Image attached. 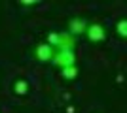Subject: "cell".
<instances>
[{"label":"cell","instance_id":"obj_1","mask_svg":"<svg viewBox=\"0 0 127 113\" xmlns=\"http://www.w3.org/2000/svg\"><path fill=\"white\" fill-rule=\"evenodd\" d=\"M55 51L57 49L51 47L48 42H42V43H36V47L32 49V57L38 62H51L53 57H55Z\"/></svg>","mask_w":127,"mask_h":113},{"label":"cell","instance_id":"obj_2","mask_svg":"<svg viewBox=\"0 0 127 113\" xmlns=\"http://www.w3.org/2000/svg\"><path fill=\"white\" fill-rule=\"evenodd\" d=\"M51 62L63 70L66 66H74L76 64V55H74V51H55V57H53Z\"/></svg>","mask_w":127,"mask_h":113},{"label":"cell","instance_id":"obj_3","mask_svg":"<svg viewBox=\"0 0 127 113\" xmlns=\"http://www.w3.org/2000/svg\"><path fill=\"white\" fill-rule=\"evenodd\" d=\"M85 36H87V40L91 43H101V42H104V38H106V30L101 23H91L89 27H87Z\"/></svg>","mask_w":127,"mask_h":113},{"label":"cell","instance_id":"obj_4","mask_svg":"<svg viewBox=\"0 0 127 113\" xmlns=\"http://www.w3.org/2000/svg\"><path fill=\"white\" fill-rule=\"evenodd\" d=\"M87 27H89V23L85 21L84 17H72L66 23V32H70L72 36H80V34L87 32Z\"/></svg>","mask_w":127,"mask_h":113},{"label":"cell","instance_id":"obj_5","mask_svg":"<svg viewBox=\"0 0 127 113\" xmlns=\"http://www.w3.org/2000/svg\"><path fill=\"white\" fill-rule=\"evenodd\" d=\"M76 47V36L70 32H59V42H57V51H74Z\"/></svg>","mask_w":127,"mask_h":113},{"label":"cell","instance_id":"obj_6","mask_svg":"<svg viewBox=\"0 0 127 113\" xmlns=\"http://www.w3.org/2000/svg\"><path fill=\"white\" fill-rule=\"evenodd\" d=\"M80 75V70H78V66H66V68H63L61 70V77H63L64 81H74L76 77Z\"/></svg>","mask_w":127,"mask_h":113},{"label":"cell","instance_id":"obj_7","mask_svg":"<svg viewBox=\"0 0 127 113\" xmlns=\"http://www.w3.org/2000/svg\"><path fill=\"white\" fill-rule=\"evenodd\" d=\"M13 92H15L17 96L27 94V92H29V81H25V79H15V83H13Z\"/></svg>","mask_w":127,"mask_h":113},{"label":"cell","instance_id":"obj_8","mask_svg":"<svg viewBox=\"0 0 127 113\" xmlns=\"http://www.w3.org/2000/svg\"><path fill=\"white\" fill-rule=\"evenodd\" d=\"M116 30L122 38H127V19H122V21L116 25Z\"/></svg>","mask_w":127,"mask_h":113},{"label":"cell","instance_id":"obj_9","mask_svg":"<svg viewBox=\"0 0 127 113\" xmlns=\"http://www.w3.org/2000/svg\"><path fill=\"white\" fill-rule=\"evenodd\" d=\"M46 42L51 45V47H55L57 49V42H59V32H49L48 34V38H46Z\"/></svg>","mask_w":127,"mask_h":113},{"label":"cell","instance_id":"obj_10","mask_svg":"<svg viewBox=\"0 0 127 113\" xmlns=\"http://www.w3.org/2000/svg\"><path fill=\"white\" fill-rule=\"evenodd\" d=\"M19 4H21V6H36L38 2H36V0H21Z\"/></svg>","mask_w":127,"mask_h":113},{"label":"cell","instance_id":"obj_11","mask_svg":"<svg viewBox=\"0 0 127 113\" xmlns=\"http://www.w3.org/2000/svg\"><path fill=\"white\" fill-rule=\"evenodd\" d=\"M66 113H74V108H72V106H68V108H66Z\"/></svg>","mask_w":127,"mask_h":113}]
</instances>
